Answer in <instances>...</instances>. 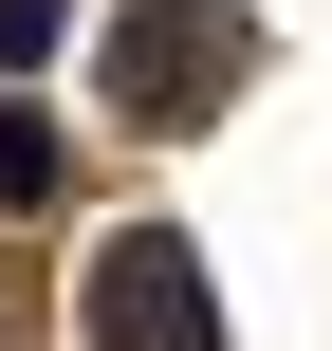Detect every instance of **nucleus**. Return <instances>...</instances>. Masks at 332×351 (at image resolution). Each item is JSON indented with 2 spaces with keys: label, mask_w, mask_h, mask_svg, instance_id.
Masks as SVG:
<instances>
[{
  "label": "nucleus",
  "mask_w": 332,
  "mask_h": 351,
  "mask_svg": "<svg viewBox=\"0 0 332 351\" xmlns=\"http://www.w3.org/2000/svg\"><path fill=\"white\" fill-rule=\"evenodd\" d=\"M240 56H259V37H240L222 0H129V19H111V111H129V130H203V111L240 93Z\"/></svg>",
  "instance_id": "f257e3e1"
},
{
  "label": "nucleus",
  "mask_w": 332,
  "mask_h": 351,
  "mask_svg": "<svg viewBox=\"0 0 332 351\" xmlns=\"http://www.w3.org/2000/svg\"><path fill=\"white\" fill-rule=\"evenodd\" d=\"M55 37H74V19H55V0H0V74H37V56H55Z\"/></svg>",
  "instance_id": "20e7f679"
},
{
  "label": "nucleus",
  "mask_w": 332,
  "mask_h": 351,
  "mask_svg": "<svg viewBox=\"0 0 332 351\" xmlns=\"http://www.w3.org/2000/svg\"><path fill=\"white\" fill-rule=\"evenodd\" d=\"M0 204H55V130L37 111H0Z\"/></svg>",
  "instance_id": "7ed1b4c3"
},
{
  "label": "nucleus",
  "mask_w": 332,
  "mask_h": 351,
  "mask_svg": "<svg viewBox=\"0 0 332 351\" xmlns=\"http://www.w3.org/2000/svg\"><path fill=\"white\" fill-rule=\"evenodd\" d=\"M92 351H222V296H203V241L185 222H129L92 259Z\"/></svg>",
  "instance_id": "f03ea898"
}]
</instances>
